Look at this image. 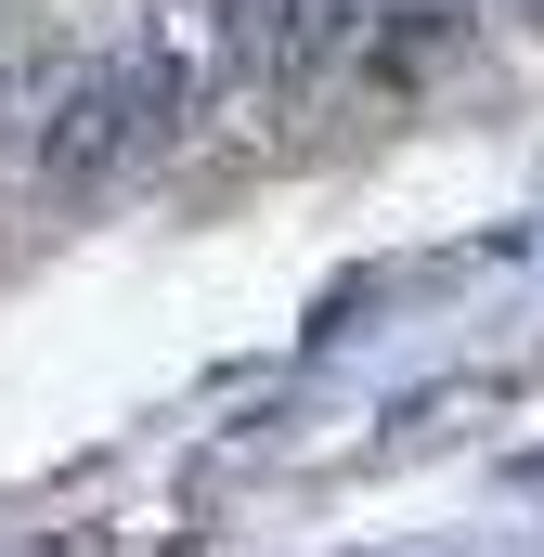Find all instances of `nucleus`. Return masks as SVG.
<instances>
[{
  "label": "nucleus",
  "mask_w": 544,
  "mask_h": 557,
  "mask_svg": "<svg viewBox=\"0 0 544 557\" xmlns=\"http://www.w3.org/2000/svg\"><path fill=\"white\" fill-rule=\"evenodd\" d=\"M131 143H156V104H143V65H91L65 104H52V131H39V169L52 182H104Z\"/></svg>",
  "instance_id": "f257e3e1"
}]
</instances>
